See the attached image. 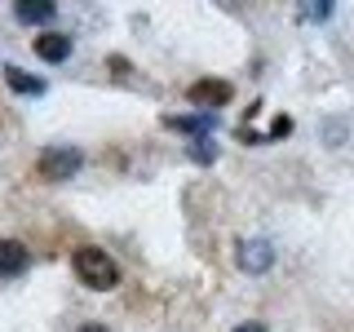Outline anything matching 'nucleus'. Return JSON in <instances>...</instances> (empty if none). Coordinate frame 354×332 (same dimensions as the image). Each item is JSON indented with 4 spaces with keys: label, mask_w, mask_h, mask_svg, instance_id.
Returning a JSON list of instances; mask_svg holds the SVG:
<instances>
[{
    "label": "nucleus",
    "mask_w": 354,
    "mask_h": 332,
    "mask_svg": "<svg viewBox=\"0 0 354 332\" xmlns=\"http://www.w3.org/2000/svg\"><path fill=\"white\" fill-rule=\"evenodd\" d=\"M71 266H75V275H80V284H84V288H93V293H106V288H115V284H120L115 261H111L102 248H80Z\"/></svg>",
    "instance_id": "nucleus-1"
},
{
    "label": "nucleus",
    "mask_w": 354,
    "mask_h": 332,
    "mask_svg": "<svg viewBox=\"0 0 354 332\" xmlns=\"http://www.w3.org/2000/svg\"><path fill=\"white\" fill-rule=\"evenodd\" d=\"M84 164V155L75 147H44L40 160H36V173L44 177V182H66V177H75Z\"/></svg>",
    "instance_id": "nucleus-2"
},
{
    "label": "nucleus",
    "mask_w": 354,
    "mask_h": 332,
    "mask_svg": "<svg viewBox=\"0 0 354 332\" xmlns=\"http://www.w3.org/2000/svg\"><path fill=\"white\" fill-rule=\"evenodd\" d=\"M270 261H274L270 239H243L239 243V266L248 275H266V270H270Z\"/></svg>",
    "instance_id": "nucleus-3"
},
{
    "label": "nucleus",
    "mask_w": 354,
    "mask_h": 332,
    "mask_svg": "<svg viewBox=\"0 0 354 332\" xmlns=\"http://www.w3.org/2000/svg\"><path fill=\"white\" fill-rule=\"evenodd\" d=\"M230 98H235V89H230V80H195L191 84V102L195 107H226Z\"/></svg>",
    "instance_id": "nucleus-4"
},
{
    "label": "nucleus",
    "mask_w": 354,
    "mask_h": 332,
    "mask_svg": "<svg viewBox=\"0 0 354 332\" xmlns=\"http://www.w3.org/2000/svg\"><path fill=\"white\" fill-rule=\"evenodd\" d=\"M31 266V252L22 239H0V279H9V275H22Z\"/></svg>",
    "instance_id": "nucleus-5"
},
{
    "label": "nucleus",
    "mask_w": 354,
    "mask_h": 332,
    "mask_svg": "<svg viewBox=\"0 0 354 332\" xmlns=\"http://www.w3.org/2000/svg\"><path fill=\"white\" fill-rule=\"evenodd\" d=\"M36 53L44 62H62V58H71V40H66L62 31H40V36H36Z\"/></svg>",
    "instance_id": "nucleus-6"
},
{
    "label": "nucleus",
    "mask_w": 354,
    "mask_h": 332,
    "mask_svg": "<svg viewBox=\"0 0 354 332\" xmlns=\"http://www.w3.org/2000/svg\"><path fill=\"white\" fill-rule=\"evenodd\" d=\"M14 14H18L22 22H49L53 14H58V5H53V0H18Z\"/></svg>",
    "instance_id": "nucleus-7"
},
{
    "label": "nucleus",
    "mask_w": 354,
    "mask_h": 332,
    "mask_svg": "<svg viewBox=\"0 0 354 332\" xmlns=\"http://www.w3.org/2000/svg\"><path fill=\"white\" fill-rule=\"evenodd\" d=\"M5 80H9V89H18V93H27V98H40L44 89H49L40 75H27V71H18V66H5Z\"/></svg>",
    "instance_id": "nucleus-8"
},
{
    "label": "nucleus",
    "mask_w": 354,
    "mask_h": 332,
    "mask_svg": "<svg viewBox=\"0 0 354 332\" xmlns=\"http://www.w3.org/2000/svg\"><path fill=\"white\" fill-rule=\"evenodd\" d=\"M169 129L186 133V138H208L213 120H208V116H173V120H169Z\"/></svg>",
    "instance_id": "nucleus-9"
},
{
    "label": "nucleus",
    "mask_w": 354,
    "mask_h": 332,
    "mask_svg": "<svg viewBox=\"0 0 354 332\" xmlns=\"http://www.w3.org/2000/svg\"><path fill=\"white\" fill-rule=\"evenodd\" d=\"M191 155H195L199 164H208V160H213V155H217V147H213V142H208V138H195V147H191Z\"/></svg>",
    "instance_id": "nucleus-10"
},
{
    "label": "nucleus",
    "mask_w": 354,
    "mask_h": 332,
    "mask_svg": "<svg viewBox=\"0 0 354 332\" xmlns=\"http://www.w3.org/2000/svg\"><path fill=\"white\" fill-rule=\"evenodd\" d=\"M288 133H292V120H288V116H279V120L270 124V138H288Z\"/></svg>",
    "instance_id": "nucleus-11"
},
{
    "label": "nucleus",
    "mask_w": 354,
    "mask_h": 332,
    "mask_svg": "<svg viewBox=\"0 0 354 332\" xmlns=\"http://www.w3.org/2000/svg\"><path fill=\"white\" fill-rule=\"evenodd\" d=\"M332 5H301V18H328Z\"/></svg>",
    "instance_id": "nucleus-12"
},
{
    "label": "nucleus",
    "mask_w": 354,
    "mask_h": 332,
    "mask_svg": "<svg viewBox=\"0 0 354 332\" xmlns=\"http://www.w3.org/2000/svg\"><path fill=\"white\" fill-rule=\"evenodd\" d=\"M235 332H266V328H261V324H239Z\"/></svg>",
    "instance_id": "nucleus-13"
},
{
    "label": "nucleus",
    "mask_w": 354,
    "mask_h": 332,
    "mask_svg": "<svg viewBox=\"0 0 354 332\" xmlns=\"http://www.w3.org/2000/svg\"><path fill=\"white\" fill-rule=\"evenodd\" d=\"M80 332H111V328H102V324H84Z\"/></svg>",
    "instance_id": "nucleus-14"
}]
</instances>
